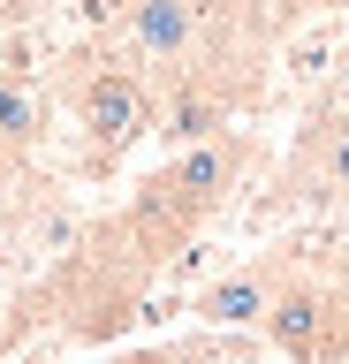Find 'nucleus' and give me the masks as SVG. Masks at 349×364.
<instances>
[{"mask_svg":"<svg viewBox=\"0 0 349 364\" xmlns=\"http://www.w3.org/2000/svg\"><path fill=\"white\" fill-rule=\"evenodd\" d=\"M258 144L243 129H220L205 136V144H190V152H175V167L167 175H152L144 190H152V205H167L175 220H205V213H220V205L235 198V182L251 175Z\"/></svg>","mask_w":349,"mask_h":364,"instance_id":"nucleus-1","label":"nucleus"},{"mask_svg":"<svg viewBox=\"0 0 349 364\" xmlns=\"http://www.w3.org/2000/svg\"><path fill=\"white\" fill-rule=\"evenodd\" d=\"M258 334L274 341L281 357H296V364L342 357V349H349V341H342V296L319 289V281H281V296H274V311H266Z\"/></svg>","mask_w":349,"mask_h":364,"instance_id":"nucleus-2","label":"nucleus"},{"mask_svg":"<svg viewBox=\"0 0 349 364\" xmlns=\"http://www.w3.org/2000/svg\"><path fill=\"white\" fill-rule=\"evenodd\" d=\"M76 122L92 136V159H114L129 152L144 129H152V91L129 76V68H92L76 84Z\"/></svg>","mask_w":349,"mask_h":364,"instance_id":"nucleus-3","label":"nucleus"},{"mask_svg":"<svg viewBox=\"0 0 349 364\" xmlns=\"http://www.w3.org/2000/svg\"><path fill=\"white\" fill-rule=\"evenodd\" d=\"M152 129H160L175 152H190V144H205V136L228 129V99L213 84H198V76H175L167 99H152Z\"/></svg>","mask_w":349,"mask_h":364,"instance_id":"nucleus-4","label":"nucleus"},{"mask_svg":"<svg viewBox=\"0 0 349 364\" xmlns=\"http://www.w3.org/2000/svg\"><path fill=\"white\" fill-rule=\"evenodd\" d=\"M274 296H281L274 266H243V273H228V281H213V289L198 296V311H205V326H220V334H243V326H266Z\"/></svg>","mask_w":349,"mask_h":364,"instance_id":"nucleus-5","label":"nucleus"},{"mask_svg":"<svg viewBox=\"0 0 349 364\" xmlns=\"http://www.w3.org/2000/svg\"><path fill=\"white\" fill-rule=\"evenodd\" d=\"M122 16L144 61H183L198 46V0H122Z\"/></svg>","mask_w":349,"mask_h":364,"instance_id":"nucleus-6","label":"nucleus"},{"mask_svg":"<svg viewBox=\"0 0 349 364\" xmlns=\"http://www.w3.org/2000/svg\"><path fill=\"white\" fill-rule=\"evenodd\" d=\"M38 129H46V107H38V91L23 84V76H0V144H38Z\"/></svg>","mask_w":349,"mask_h":364,"instance_id":"nucleus-7","label":"nucleus"},{"mask_svg":"<svg viewBox=\"0 0 349 364\" xmlns=\"http://www.w3.org/2000/svg\"><path fill=\"white\" fill-rule=\"evenodd\" d=\"M175 364H258V341L251 334H220V326H205V334H190L167 349Z\"/></svg>","mask_w":349,"mask_h":364,"instance_id":"nucleus-8","label":"nucleus"},{"mask_svg":"<svg viewBox=\"0 0 349 364\" xmlns=\"http://www.w3.org/2000/svg\"><path fill=\"white\" fill-rule=\"evenodd\" d=\"M319 175L334 182V190H349V122H334V129L319 136Z\"/></svg>","mask_w":349,"mask_h":364,"instance_id":"nucleus-9","label":"nucleus"},{"mask_svg":"<svg viewBox=\"0 0 349 364\" xmlns=\"http://www.w3.org/2000/svg\"><path fill=\"white\" fill-rule=\"evenodd\" d=\"M334 99H342V107H349V46H342V53H334Z\"/></svg>","mask_w":349,"mask_h":364,"instance_id":"nucleus-10","label":"nucleus"},{"mask_svg":"<svg viewBox=\"0 0 349 364\" xmlns=\"http://www.w3.org/2000/svg\"><path fill=\"white\" fill-rule=\"evenodd\" d=\"M114 364H175L167 349H129V357H114Z\"/></svg>","mask_w":349,"mask_h":364,"instance_id":"nucleus-11","label":"nucleus"}]
</instances>
